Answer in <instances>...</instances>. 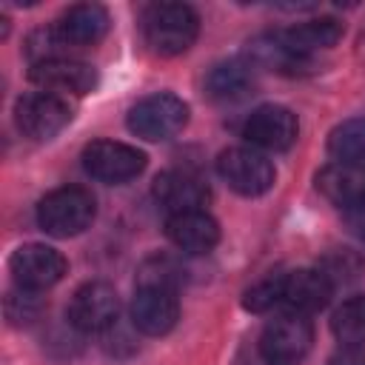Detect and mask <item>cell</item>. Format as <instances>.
<instances>
[{
  "label": "cell",
  "instance_id": "obj_1",
  "mask_svg": "<svg viewBox=\"0 0 365 365\" xmlns=\"http://www.w3.org/2000/svg\"><path fill=\"white\" fill-rule=\"evenodd\" d=\"M200 14L188 3H154L143 14V37L154 54L177 57L194 46Z\"/></svg>",
  "mask_w": 365,
  "mask_h": 365
},
{
  "label": "cell",
  "instance_id": "obj_2",
  "mask_svg": "<svg viewBox=\"0 0 365 365\" xmlns=\"http://www.w3.org/2000/svg\"><path fill=\"white\" fill-rule=\"evenodd\" d=\"M94 214H97V202L91 191L80 185L54 188L37 202V225L48 237H60V240L83 234L94 222Z\"/></svg>",
  "mask_w": 365,
  "mask_h": 365
},
{
  "label": "cell",
  "instance_id": "obj_3",
  "mask_svg": "<svg viewBox=\"0 0 365 365\" xmlns=\"http://www.w3.org/2000/svg\"><path fill=\"white\" fill-rule=\"evenodd\" d=\"M185 123H188V106L168 91L143 97L128 111V131L148 143L174 137L177 131H182Z\"/></svg>",
  "mask_w": 365,
  "mask_h": 365
},
{
  "label": "cell",
  "instance_id": "obj_4",
  "mask_svg": "<svg viewBox=\"0 0 365 365\" xmlns=\"http://www.w3.org/2000/svg\"><path fill=\"white\" fill-rule=\"evenodd\" d=\"M314 342V325L305 314L282 311L274 317L259 336V351L271 365H294L299 362Z\"/></svg>",
  "mask_w": 365,
  "mask_h": 365
},
{
  "label": "cell",
  "instance_id": "obj_5",
  "mask_svg": "<svg viewBox=\"0 0 365 365\" xmlns=\"http://www.w3.org/2000/svg\"><path fill=\"white\" fill-rule=\"evenodd\" d=\"M74 117V108L68 106L66 97L51 94V91H34L17 100L14 106V123L23 137L29 140H51L57 137Z\"/></svg>",
  "mask_w": 365,
  "mask_h": 365
},
{
  "label": "cell",
  "instance_id": "obj_6",
  "mask_svg": "<svg viewBox=\"0 0 365 365\" xmlns=\"http://www.w3.org/2000/svg\"><path fill=\"white\" fill-rule=\"evenodd\" d=\"M217 171L220 177L228 182V188H234L237 194L242 197H259L265 194L274 180H277V171H274V163L251 148V145H237V148H225L220 157H217Z\"/></svg>",
  "mask_w": 365,
  "mask_h": 365
},
{
  "label": "cell",
  "instance_id": "obj_7",
  "mask_svg": "<svg viewBox=\"0 0 365 365\" xmlns=\"http://www.w3.org/2000/svg\"><path fill=\"white\" fill-rule=\"evenodd\" d=\"M66 317H68L71 328H77L83 334H103V331L114 328V322L120 317V297H117L114 285H108L103 279H91L74 291V297L66 308Z\"/></svg>",
  "mask_w": 365,
  "mask_h": 365
},
{
  "label": "cell",
  "instance_id": "obj_8",
  "mask_svg": "<svg viewBox=\"0 0 365 365\" xmlns=\"http://www.w3.org/2000/svg\"><path fill=\"white\" fill-rule=\"evenodd\" d=\"M83 168L100 182L120 185L145 168V154L120 140H94L83 148Z\"/></svg>",
  "mask_w": 365,
  "mask_h": 365
},
{
  "label": "cell",
  "instance_id": "obj_9",
  "mask_svg": "<svg viewBox=\"0 0 365 365\" xmlns=\"http://www.w3.org/2000/svg\"><path fill=\"white\" fill-rule=\"evenodd\" d=\"M66 257L43 242H26L9 257V271L14 277V285L29 291H46L57 285L66 274Z\"/></svg>",
  "mask_w": 365,
  "mask_h": 365
},
{
  "label": "cell",
  "instance_id": "obj_10",
  "mask_svg": "<svg viewBox=\"0 0 365 365\" xmlns=\"http://www.w3.org/2000/svg\"><path fill=\"white\" fill-rule=\"evenodd\" d=\"M297 134H299L297 114L277 103L254 108L242 123V137L257 151H285L294 145Z\"/></svg>",
  "mask_w": 365,
  "mask_h": 365
},
{
  "label": "cell",
  "instance_id": "obj_11",
  "mask_svg": "<svg viewBox=\"0 0 365 365\" xmlns=\"http://www.w3.org/2000/svg\"><path fill=\"white\" fill-rule=\"evenodd\" d=\"M29 77L43 91H51V94H60V97L63 94H77V97L88 94L100 83L97 68L83 63V60H74V57H54V60L31 63Z\"/></svg>",
  "mask_w": 365,
  "mask_h": 365
},
{
  "label": "cell",
  "instance_id": "obj_12",
  "mask_svg": "<svg viewBox=\"0 0 365 365\" xmlns=\"http://www.w3.org/2000/svg\"><path fill=\"white\" fill-rule=\"evenodd\" d=\"M334 282L319 268H297L279 274V308L294 314H314L328 305Z\"/></svg>",
  "mask_w": 365,
  "mask_h": 365
},
{
  "label": "cell",
  "instance_id": "obj_13",
  "mask_svg": "<svg viewBox=\"0 0 365 365\" xmlns=\"http://www.w3.org/2000/svg\"><path fill=\"white\" fill-rule=\"evenodd\" d=\"M180 299L174 288L157 285H137L131 299V325L145 336H163L177 325Z\"/></svg>",
  "mask_w": 365,
  "mask_h": 365
},
{
  "label": "cell",
  "instance_id": "obj_14",
  "mask_svg": "<svg viewBox=\"0 0 365 365\" xmlns=\"http://www.w3.org/2000/svg\"><path fill=\"white\" fill-rule=\"evenodd\" d=\"M51 26L60 43L66 46V51H71V48H88L100 43L108 34L111 17L100 3H77V6H68Z\"/></svg>",
  "mask_w": 365,
  "mask_h": 365
},
{
  "label": "cell",
  "instance_id": "obj_15",
  "mask_svg": "<svg viewBox=\"0 0 365 365\" xmlns=\"http://www.w3.org/2000/svg\"><path fill=\"white\" fill-rule=\"evenodd\" d=\"M151 194L168 214L200 211L211 197L205 180H200L191 171H163V174H157Z\"/></svg>",
  "mask_w": 365,
  "mask_h": 365
},
{
  "label": "cell",
  "instance_id": "obj_16",
  "mask_svg": "<svg viewBox=\"0 0 365 365\" xmlns=\"http://www.w3.org/2000/svg\"><path fill=\"white\" fill-rule=\"evenodd\" d=\"M165 237L185 254H208L220 242V222L205 208L168 214Z\"/></svg>",
  "mask_w": 365,
  "mask_h": 365
},
{
  "label": "cell",
  "instance_id": "obj_17",
  "mask_svg": "<svg viewBox=\"0 0 365 365\" xmlns=\"http://www.w3.org/2000/svg\"><path fill=\"white\" fill-rule=\"evenodd\" d=\"M314 182H317V191L339 208H351L365 200V165L331 163L317 174Z\"/></svg>",
  "mask_w": 365,
  "mask_h": 365
},
{
  "label": "cell",
  "instance_id": "obj_18",
  "mask_svg": "<svg viewBox=\"0 0 365 365\" xmlns=\"http://www.w3.org/2000/svg\"><path fill=\"white\" fill-rule=\"evenodd\" d=\"M342 23L336 17H314V20H302L291 29H282L277 31L279 40L285 43L288 51L299 54V57H308L314 51H322V48H331L342 40Z\"/></svg>",
  "mask_w": 365,
  "mask_h": 365
},
{
  "label": "cell",
  "instance_id": "obj_19",
  "mask_svg": "<svg viewBox=\"0 0 365 365\" xmlns=\"http://www.w3.org/2000/svg\"><path fill=\"white\" fill-rule=\"evenodd\" d=\"M254 77H251V66L240 63V60H225L217 63L208 77H205V91L214 100H237L251 88Z\"/></svg>",
  "mask_w": 365,
  "mask_h": 365
},
{
  "label": "cell",
  "instance_id": "obj_20",
  "mask_svg": "<svg viewBox=\"0 0 365 365\" xmlns=\"http://www.w3.org/2000/svg\"><path fill=\"white\" fill-rule=\"evenodd\" d=\"M328 151H331V157H336V163L365 165V117L339 123L328 134Z\"/></svg>",
  "mask_w": 365,
  "mask_h": 365
},
{
  "label": "cell",
  "instance_id": "obj_21",
  "mask_svg": "<svg viewBox=\"0 0 365 365\" xmlns=\"http://www.w3.org/2000/svg\"><path fill=\"white\" fill-rule=\"evenodd\" d=\"M331 331L342 345L365 348V297L345 299L331 319Z\"/></svg>",
  "mask_w": 365,
  "mask_h": 365
},
{
  "label": "cell",
  "instance_id": "obj_22",
  "mask_svg": "<svg viewBox=\"0 0 365 365\" xmlns=\"http://www.w3.org/2000/svg\"><path fill=\"white\" fill-rule=\"evenodd\" d=\"M180 282H182V268L171 257H163V254L148 257L137 271V285H157V288L177 291Z\"/></svg>",
  "mask_w": 365,
  "mask_h": 365
},
{
  "label": "cell",
  "instance_id": "obj_23",
  "mask_svg": "<svg viewBox=\"0 0 365 365\" xmlns=\"http://www.w3.org/2000/svg\"><path fill=\"white\" fill-rule=\"evenodd\" d=\"M43 311V299L40 291H29V288H14L6 294V319L11 325H29L40 317Z\"/></svg>",
  "mask_w": 365,
  "mask_h": 365
},
{
  "label": "cell",
  "instance_id": "obj_24",
  "mask_svg": "<svg viewBox=\"0 0 365 365\" xmlns=\"http://www.w3.org/2000/svg\"><path fill=\"white\" fill-rule=\"evenodd\" d=\"M242 308L251 314H265L271 308H279V274H271V277L254 282L242 294Z\"/></svg>",
  "mask_w": 365,
  "mask_h": 365
},
{
  "label": "cell",
  "instance_id": "obj_25",
  "mask_svg": "<svg viewBox=\"0 0 365 365\" xmlns=\"http://www.w3.org/2000/svg\"><path fill=\"white\" fill-rule=\"evenodd\" d=\"M345 222H348V228H351L354 237L365 240V200L356 202V205H351V208H345Z\"/></svg>",
  "mask_w": 365,
  "mask_h": 365
},
{
  "label": "cell",
  "instance_id": "obj_26",
  "mask_svg": "<svg viewBox=\"0 0 365 365\" xmlns=\"http://www.w3.org/2000/svg\"><path fill=\"white\" fill-rule=\"evenodd\" d=\"M328 365H365V348H354V345H342Z\"/></svg>",
  "mask_w": 365,
  "mask_h": 365
}]
</instances>
